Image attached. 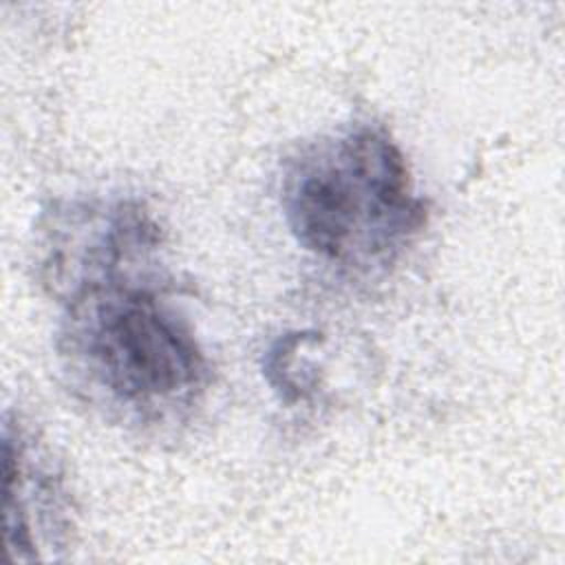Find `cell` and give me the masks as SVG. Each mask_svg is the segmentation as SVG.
<instances>
[{"instance_id":"cell-4","label":"cell","mask_w":565,"mask_h":565,"mask_svg":"<svg viewBox=\"0 0 565 565\" xmlns=\"http://www.w3.org/2000/svg\"><path fill=\"white\" fill-rule=\"evenodd\" d=\"M309 333H287L265 353V377L269 386L287 404L307 399L313 391L316 373L307 371V360H300V349Z\"/></svg>"},{"instance_id":"cell-1","label":"cell","mask_w":565,"mask_h":565,"mask_svg":"<svg viewBox=\"0 0 565 565\" xmlns=\"http://www.w3.org/2000/svg\"><path fill=\"white\" fill-rule=\"evenodd\" d=\"M161 247L90 252L44 274L62 305L55 349L68 386L119 424L177 422L210 380L192 324L166 294Z\"/></svg>"},{"instance_id":"cell-3","label":"cell","mask_w":565,"mask_h":565,"mask_svg":"<svg viewBox=\"0 0 565 565\" xmlns=\"http://www.w3.org/2000/svg\"><path fill=\"white\" fill-rule=\"evenodd\" d=\"M2 527L9 561L31 563L44 558L49 541L60 525V483L40 461L26 433L9 415L2 428Z\"/></svg>"},{"instance_id":"cell-2","label":"cell","mask_w":565,"mask_h":565,"mask_svg":"<svg viewBox=\"0 0 565 565\" xmlns=\"http://www.w3.org/2000/svg\"><path fill=\"white\" fill-rule=\"evenodd\" d=\"M278 192L294 241L351 271L386 269L428 221L402 148L371 121H355L294 150L282 163Z\"/></svg>"}]
</instances>
